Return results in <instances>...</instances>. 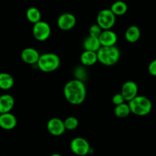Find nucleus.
<instances>
[{"instance_id":"nucleus-1","label":"nucleus","mask_w":156,"mask_h":156,"mask_svg":"<svg viewBox=\"0 0 156 156\" xmlns=\"http://www.w3.org/2000/svg\"><path fill=\"white\" fill-rule=\"evenodd\" d=\"M64 97L73 105L83 103L86 98V87L83 81L75 79L66 82L63 88Z\"/></svg>"},{"instance_id":"nucleus-2","label":"nucleus","mask_w":156,"mask_h":156,"mask_svg":"<svg viewBox=\"0 0 156 156\" xmlns=\"http://www.w3.org/2000/svg\"><path fill=\"white\" fill-rule=\"evenodd\" d=\"M97 54L98 62L106 66L115 65L121 56L120 49L116 45L101 47L97 52Z\"/></svg>"},{"instance_id":"nucleus-3","label":"nucleus","mask_w":156,"mask_h":156,"mask_svg":"<svg viewBox=\"0 0 156 156\" xmlns=\"http://www.w3.org/2000/svg\"><path fill=\"white\" fill-rule=\"evenodd\" d=\"M131 113L139 117L148 115L152 111V103L150 99L143 95H137L128 101Z\"/></svg>"},{"instance_id":"nucleus-4","label":"nucleus","mask_w":156,"mask_h":156,"mask_svg":"<svg viewBox=\"0 0 156 156\" xmlns=\"http://www.w3.org/2000/svg\"><path fill=\"white\" fill-rule=\"evenodd\" d=\"M61 63L59 56L53 53H45L40 56L37 65L40 70L44 73H52L57 69Z\"/></svg>"},{"instance_id":"nucleus-5","label":"nucleus","mask_w":156,"mask_h":156,"mask_svg":"<svg viewBox=\"0 0 156 156\" xmlns=\"http://www.w3.org/2000/svg\"><path fill=\"white\" fill-rule=\"evenodd\" d=\"M97 24L101 26L103 30L111 29L116 23V15L111 9H105L101 10L97 15Z\"/></svg>"},{"instance_id":"nucleus-6","label":"nucleus","mask_w":156,"mask_h":156,"mask_svg":"<svg viewBox=\"0 0 156 156\" xmlns=\"http://www.w3.org/2000/svg\"><path fill=\"white\" fill-rule=\"evenodd\" d=\"M70 149L76 155L85 156L91 151L89 143L82 137H76L70 142Z\"/></svg>"},{"instance_id":"nucleus-7","label":"nucleus","mask_w":156,"mask_h":156,"mask_svg":"<svg viewBox=\"0 0 156 156\" xmlns=\"http://www.w3.org/2000/svg\"><path fill=\"white\" fill-rule=\"evenodd\" d=\"M32 34L34 37L38 41H45L51 34V27L46 21H40L34 24Z\"/></svg>"},{"instance_id":"nucleus-8","label":"nucleus","mask_w":156,"mask_h":156,"mask_svg":"<svg viewBox=\"0 0 156 156\" xmlns=\"http://www.w3.org/2000/svg\"><path fill=\"white\" fill-rule=\"evenodd\" d=\"M76 24V18L73 14L66 12L59 16L57 19V26L60 30L68 31L72 30Z\"/></svg>"},{"instance_id":"nucleus-9","label":"nucleus","mask_w":156,"mask_h":156,"mask_svg":"<svg viewBox=\"0 0 156 156\" xmlns=\"http://www.w3.org/2000/svg\"><path fill=\"white\" fill-rule=\"evenodd\" d=\"M47 129L48 132L54 136H59L66 130L64 120H62L58 117H53L48 120L47 123Z\"/></svg>"},{"instance_id":"nucleus-10","label":"nucleus","mask_w":156,"mask_h":156,"mask_svg":"<svg viewBox=\"0 0 156 156\" xmlns=\"http://www.w3.org/2000/svg\"><path fill=\"white\" fill-rule=\"evenodd\" d=\"M120 93L126 101H129L138 95V85L133 81H127L122 85Z\"/></svg>"},{"instance_id":"nucleus-11","label":"nucleus","mask_w":156,"mask_h":156,"mask_svg":"<svg viewBox=\"0 0 156 156\" xmlns=\"http://www.w3.org/2000/svg\"><path fill=\"white\" fill-rule=\"evenodd\" d=\"M40 56L41 55L39 52L33 47H26L21 53V58L23 62L29 65H34L37 63Z\"/></svg>"},{"instance_id":"nucleus-12","label":"nucleus","mask_w":156,"mask_h":156,"mask_svg":"<svg viewBox=\"0 0 156 156\" xmlns=\"http://www.w3.org/2000/svg\"><path fill=\"white\" fill-rule=\"evenodd\" d=\"M16 117L11 112L0 114V128L5 130H11L17 126Z\"/></svg>"},{"instance_id":"nucleus-13","label":"nucleus","mask_w":156,"mask_h":156,"mask_svg":"<svg viewBox=\"0 0 156 156\" xmlns=\"http://www.w3.org/2000/svg\"><path fill=\"white\" fill-rule=\"evenodd\" d=\"M98 38L102 47H110V46L116 45L117 39H118L117 34L111 29L103 30Z\"/></svg>"},{"instance_id":"nucleus-14","label":"nucleus","mask_w":156,"mask_h":156,"mask_svg":"<svg viewBox=\"0 0 156 156\" xmlns=\"http://www.w3.org/2000/svg\"><path fill=\"white\" fill-rule=\"evenodd\" d=\"M15 106V99L11 94H4L0 96V114L11 112Z\"/></svg>"},{"instance_id":"nucleus-15","label":"nucleus","mask_w":156,"mask_h":156,"mask_svg":"<svg viewBox=\"0 0 156 156\" xmlns=\"http://www.w3.org/2000/svg\"><path fill=\"white\" fill-rule=\"evenodd\" d=\"M80 61L82 64L85 66H91L98 62L97 52L85 50L80 56Z\"/></svg>"},{"instance_id":"nucleus-16","label":"nucleus","mask_w":156,"mask_h":156,"mask_svg":"<svg viewBox=\"0 0 156 156\" xmlns=\"http://www.w3.org/2000/svg\"><path fill=\"white\" fill-rule=\"evenodd\" d=\"M125 39L129 43L137 42L141 37V30L136 25H131L125 31Z\"/></svg>"},{"instance_id":"nucleus-17","label":"nucleus","mask_w":156,"mask_h":156,"mask_svg":"<svg viewBox=\"0 0 156 156\" xmlns=\"http://www.w3.org/2000/svg\"><path fill=\"white\" fill-rule=\"evenodd\" d=\"M101 47L99 38L96 37L88 35V37H87L83 41V47L85 50L98 52Z\"/></svg>"},{"instance_id":"nucleus-18","label":"nucleus","mask_w":156,"mask_h":156,"mask_svg":"<svg viewBox=\"0 0 156 156\" xmlns=\"http://www.w3.org/2000/svg\"><path fill=\"white\" fill-rule=\"evenodd\" d=\"M15 84L14 78L7 73H0V88L2 90H9Z\"/></svg>"},{"instance_id":"nucleus-19","label":"nucleus","mask_w":156,"mask_h":156,"mask_svg":"<svg viewBox=\"0 0 156 156\" xmlns=\"http://www.w3.org/2000/svg\"><path fill=\"white\" fill-rule=\"evenodd\" d=\"M111 10L114 12L116 16H121V15H125L127 12V4L125 2L121 1V0L116 1L111 5Z\"/></svg>"},{"instance_id":"nucleus-20","label":"nucleus","mask_w":156,"mask_h":156,"mask_svg":"<svg viewBox=\"0 0 156 156\" xmlns=\"http://www.w3.org/2000/svg\"><path fill=\"white\" fill-rule=\"evenodd\" d=\"M26 18L32 24L41 21V12L37 8L30 7L26 12Z\"/></svg>"},{"instance_id":"nucleus-21","label":"nucleus","mask_w":156,"mask_h":156,"mask_svg":"<svg viewBox=\"0 0 156 156\" xmlns=\"http://www.w3.org/2000/svg\"><path fill=\"white\" fill-rule=\"evenodd\" d=\"M130 113L131 110L129 104L126 103V102L121 104V105H117L114 108V114L119 118H125V117H128Z\"/></svg>"},{"instance_id":"nucleus-22","label":"nucleus","mask_w":156,"mask_h":156,"mask_svg":"<svg viewBox=\"0 0 156 156\" xmlns=\"http://www.w3.org/2000/svg\"><path fill=\"white\" fill-rule=\"evenodd\" d=\"M64 124L66 130H74L79 126V120L73 116L68 117L64 120Z\"/></svg>"},{"instance_id":"nucleus-23","label":"nucleus","mask_w":156,"mask_h":156,"mask_svg":"<svg viewBox=\"0 0 156 156\" xmlns=\"http://www.w3.org/2000/svg\"><path fill=\"white\" fill-rule=\"evenodd\" d=\"M103 31V29L101 27V26L98 24H94L89 27V30H88V33H89L90 36L96 37H99V36L101 35V34Z\"/></svg>"},{"instance_id":"nucleus-24","label":"nucleus","mask_w":156,"mask_h":156,"mask_svg":"<svg viewBox=\"0 0 156 156\" xmlns=\"http://www.w3.org/2000/svg\"><path fill=\"white\" fill-rule=\"evenodd\" d=\"M126 102V100L123 98V96L122 95L121 93H117V94H115L112 98V103L114 104L115 106L119 105H121V104Z\"/></svg>"},{"instance_id":"nucleus-25","label":"nucleus","mask_w":156,"mask_h":156,"mask_svg":"<svg viewBox=\"0 0 156 156\" xmlns=\"http://www.w3.org/2000/svg\"><path fill=\"white\" fill-rule=\"evenodd\" d=\"M148 71L152 76H156V59H153L148 66Z\"/></svg>"},{"instance_id":"nucleus-26","label":"nucleus","mask_w":156,"mask_h":156,"mask_svg":"<svg viewBox=\"0 0 156 156\" xmlns=\"http://www.w3.org/2000/svg\"><path fill=\"white\" fill-rule=\"evenodd\" d=\"M50 156H62L60 155V154H58V153H54V154H52Z\"/></svg>"}]
</instances>
